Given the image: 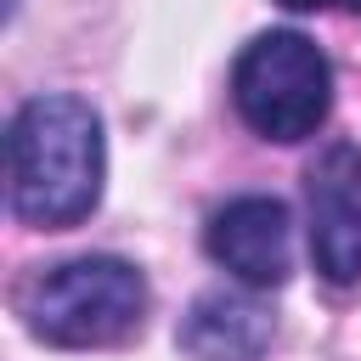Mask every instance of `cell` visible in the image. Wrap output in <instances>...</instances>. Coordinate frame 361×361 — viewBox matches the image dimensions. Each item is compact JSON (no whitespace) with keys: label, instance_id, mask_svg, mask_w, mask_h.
<instances>
[{"label":"cell","instance_id":"cell-3","mask_svg":"<svg viewBox=\"0 0 361 361\" xmlns=\"http://www.w3.org/2000/svg\"><path fill=\"white\" fill-rule=\"evenodd\" d=\"M231 102L237 118L265 141H305L333 113V62L299 28L254 34L231 62Z\"/></svg>","mask_w":361,"mask_h":361},{"label":"cell","instance_id":"cell-2","mask_svg":"<svg viewBox=\"0 0 361 361\" xmlns=\"http://www.w3.org/2000/svg\"><path fill=\"white\" fill-rule=\"evenodd\" d=\"M28 333L56 350L124 344L147 322V276L118 254H79L39 271L17 299Z\"/></svg>","mask_w":361,"mask_h":361},{"label":"cell","instance_id":"cell-6","mask_svg":"<svg viewBox=\"0 0 361 361\" xmlns=\"http://www.w3.org/2000/svg\"><path fill=\"white\" fill-rule=\"evenodd\" d=\"M271 333H276V316H271L259 299L209 288V293H197L192 310L180 316L175 344H180L192 361H259V355L271 350Z\"/></svg>","mask_w":361,"mask_h":361},{"label":"cell","instance_id":"cell-4","mask_svg":"<svg viewBox=\"0 0 361 361\" xmlns=\"http://www.w3.org/2000/svg\"><path fill=\"white\" fill-rule=\"evenodd\" d=\"M310 259L333 288L361 282V147L327 141L305 169Z\"/></svg>","mask_w":361,"mask_h":361},{"label":"cell","instance_id":"cell-7","mask_svg":"<svg viewBox=\"0 0 361 361\" xmlns=\"http://www.w3.org/2000/svg\"><path fill=\"white\" fill-rule=\"evenodd\" d=\"M288 11H355L361 17V0H276Z\"/></svg>","mask_w":361,"mask_h":361},{"label":"cell","instance_id":"cell-5","mask_svg":"<svg viewBox=\"0 0 361 361\" xmlns=\"http://www.w3.org/2000/svg\"><path fill=\"white\" fill-rule=\"evenodd\" d=\"M203 248L243 288H282L293 271V214L271 192H243L209 214Z\"/></svg>","mask_w":361,"mask_h":361},{"label":"cell","instance_id":"cell-1","mask_svg":"<svg viewBox=\"0 0 361 361\" xmlns=\"http://www.w3.org/2000/svg\"><path fill=\"white\" fill-rule=\"evenodd\" d=\"M107 186L102 113L85 96L51 90L17 107L6 130V203L34 231H68L96 214Z\"/></svg>","mask_w":361,"mask_h":361}]
</instances>
